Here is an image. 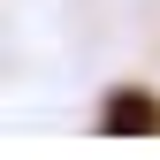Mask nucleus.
<instances>
[{
    "label": "nucleus",
    "mask_w": 160,
    "mask_h": 160,
    "mask_svg": "<svg viewBox=\"0 0 160 160\" xmlns=\"http://www.w3.org/2000/svg\"><path fill=\"white\" fill-rule=\"evenodd\" d=\"M99 130L107 137H160V99L145 84H114L107 107H99Z\"/></svg>",
    "instance_id": "obj_1"
}]
</instances>
